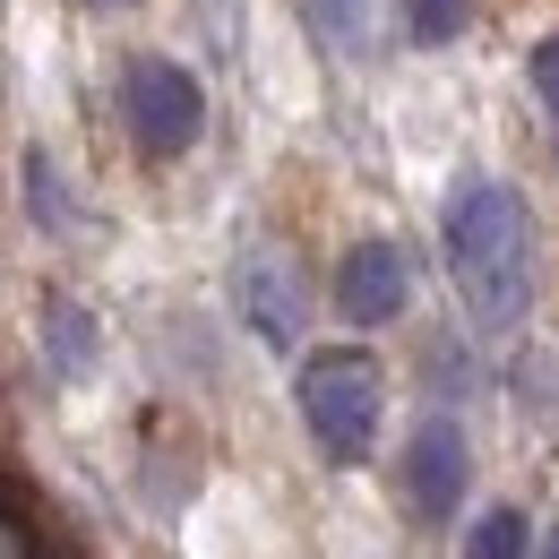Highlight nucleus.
<instances>
[{
    "label": "nucleus",
    "instance_id": "39448f33",
    "mask_svg": "<svg viewBox=\"0 0 559 559\" xmlns=\"http://www.w3.org/2000/svg\"><path fill=\"white\" fill-rule=\"evenodd\" d=\"M405 293H414V276H405V250H396V241H361V250H345L336 301H345L353 328H388V319L405 310Z\"/></svg>",
    "mask_w": 559,
    "mask_h": 559
},
{
    "label": "nucleus",
    "instance_id": "f03ea898",
    "mask_svg": "<svg viewBox=\"0 0 559 559\" xmlns=\"http://www.w3.org/2000/svg\"><path fill=\"white\" fill-rule=\"evenodd\" d=\"M301 421H310V439L336 465H361L370 439H379V361L353 353V345L310 353L301 361Z\"/></svg>",
    "mask_w": 559,
    "mask_h": 559
},
{
    "label": "nucleus",
    "instance_id": "423d86ee",
    "mask_svg": "<svg viewBox=\"0 0 559 559\" xmlns=\"http://www.w3.org/2000/svg\"><path fill=\"white\" fill-rule=\"evenodd\" d=\"M241 310H250V328L267 336V345H293L301 336V284L284 267L276 250H250L241 259Z\"/></svg>",
    "mask_w": 559,
    "mask_h": 559
},
{
    "label": "nucleus",
    "instance_id": "9d476101",
    "mask_svg": "<svg viewBox=\"0 0 559 559\" xmlns=\"http://www.w3.org/2000/svg\"><path fill=\"white\" fill-rule=\"evenodd\" d=\"M474 17V0H405V35L414 44H456Z\"/></svg>",
    "mask_w": 559,
    "mask_h": 559
},
{
    "label": "nucleus",
    "instance_id": "20e7f679",
    "mask_svg": "<svg viewBox=\"0 0 559 559\" xmlns=\"http://www.w3.org/2000/svg\"><path fill=\"white\" fill-rule=\"evenodd\" d=\"M465 474H474V465H465V430L448 414H430L414 439H405V499H414L421 525H448V516H456Z\"/></svg>",
    "mask_w": 559,
    "mask_h": 559
},
{
    "label": "nucleus",
    "instance_id": "7ed1b4c3",
    "mask_svg": "<svg viewBox=\"0 0 559 559\" xmlns=\"http://www.w3.org/2000/svg\"><path fill=\"white\" fill-rule=\"evenodd\" d=\"M121 121H130V139L139 155L155 164H173V155H190L199 130H207V95H199V78L181 70V61H130L121 70Z\"/></svg>",
    "mask_w": 559,
    "mask_h": 559
},
{
    "label": "nucleus",
    "instance_id": "ddd939ff",
    "mask_svg": "<svg viewBox=\"0 0 559 559\" xmlns=\"http://www.w3.org/2000/svg\"><path fill=\"white\" fill-rule=\"evenodd\" d=\"M104 9H112V0H104Z\"/></svg>",
    "mask_w": 559,
    "mask_h": 559
},
{
    "label": "nucleus",
    "instance_id": "9b49d317",
    "mask_svg": "<svg viewBox=\"0 0 559 559\" xmlns=\"http://www.w3.org/2000/svg\"><path fill=\"white\" fill-rule=\"evenodd\" d=\"M534 86H543V112H551V130H559V35L534 44Z\"/></svg>",
    "mask_w": 559,
    "mask_h": 559
},
{
    "label": "nucleus",
    "instance_id": "f8f14e48",
    "mask_svg": "<svg viewBox=\"0 0 559 559\" xmlns=\"http://www.w3.org/2000/svg\"><path fill=\"white\" fill-rule=\"evenodd\" d=\"M543 559H559V534H551V543H543Z\"/></svg>",
    "mask_w": 559,
    "mask_h": 559
},
{
    "label": "nucleus",
    "instance_id": "1a4fd4ad",
    "mask_svg": "<svg viewBox=\"0 0 559 559\" xmlns=\"http://www.w3.org/2000/svg\"><path fill=\"white\" fill-rule=\"evenodd\" d=\"M465 559H525V516L516 508H483V525L465 534Z\"/></svg>",
    "mask_w": 559,
    "mask_h": 559
},
{
    "label": "nucleus",
    "instance_id": "f257e3e1",
    "mask_svg": "<svg viewBox=\"0 0 559 559\" xmlns=\"http://www.w3.org/2000/svg\"><path fill=\"white\" fill-rule=\"evenodd\" d=\"M448 276H456L465 310L483 328L508 336L525 319V301H534V215L508 181H490V173L456 181V199H448Z\"/></svg>",
    "mask_w": 559,
    "mask_h": 559
},
{
    "label": "nucleus",
    "instance_id": "0eeeda50",
    "mask_svg": "<svg viewBox=\"0 0 559 559\" xmlns=\"http://www.w3.org/2000/svg\"><path fill=\"white\" fill-rule=\"evenodd\" d=\"M44 336H52V361H61L70 379L95 361V328H86V310H78V301H61V293L44 301Z\"/></svg>",
    "mask_w": 559,
    "mask_h": 559
},
{
    "label": "nucleus",
    "instance_id": "6e6552de",
    "mask_svg": "<svg viewBox=\"0 0 559 559\" xmlns=\"http://www.w3.org/2000/svg\"><path fill=\"white\" fill-rule=\"evenodd\" d=\"M310 9V26L336 44V52H361L370 44V0H301Z\"/></svg>",
    "mask_w": 559,
    "mask_h": 559
}]
</instances>
